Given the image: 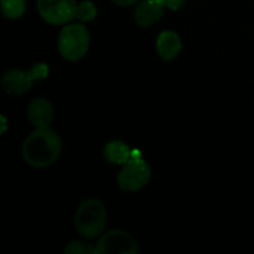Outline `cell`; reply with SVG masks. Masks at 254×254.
Returning <instances> with one entry per match:
<instances>
[{
  "mask_svg": "<svg viewBox=\"0 0 254 254\" xmlns=\"http://www.w3.org/2000/svg\"><path fill=\"white\" fill-rule=\"evenodd\" d=\"M61 136L50 127L35 128L22 144V158L27 165L35 169L54 165L61 155Z\"/></svg>",
  "mask_w": 254,
  "mask_h": 254,
  "instance_id": "6da1fadb",
  "label": "cell"
},
{
  "mask_svg": "<svg viewBox=\"0 0 254 254\" xmlns=\"http://www.w3.org/2000/svg\"><path fill=\"white\" fill-rule=\"evenodd\" d=\"M108 222V213L103 202L88 198L79 203L74 213V228L86 240H94L104 233Z\"/></svg>",
  "mask_w": 254,
  "mask_h": 254,
  "instance_id": "7a4b0ae2",
  "label": "cell"
},
{
  "mask_svg": "<svg viewBox=\"0 0 254 254\" xmlns=\"http://www.w3.org/2000/svg\"><path fill=\"white\" fill-rule=\"evenodd\" d=\"M91 37L83 24H66L57 39V49L62 59L77 62L83 59L89 50Z\"/></svg>",
  "mask_w": 254,
  "mask_h": 254,
  "instance_id": "3957f363",
  "label": "cell"
},
{
  "mask_svg": "<svg viewBox=\"0 0 254 254\" xmlns=\"http://www.w3.org/2000/svg\"><path fill=\"white\" fill-rule=\"evenodd\" d=\"M151 169L141 158L140 151L134 149L130 160L127 161L117 176V185L124 192H135L149 184Z\"/></svg>",
  "mask_w": 254,
  "mask_h": 254,
  "instance_id": "277c9868",
  "label": "cell"
},
{
  "mask_svg": "<svg viewBox=\"0 0 254 254\" xmlns=\"http://www.w3.org/2000/svg\"><path fill=\"white\" fill-rule=\"evenodd\" d=\"M50 68L45 62H37L31 68H11L1 77V87L7 94L21 96L30 91L35 81H42L49 76Z\"/></svg>",
  "mask_w": 254,
  "mask_h": 254,
  "instance_id": "5b68a950",
  "label": "cell"
},
{
  "mask_svg": "<svg viewBox=\"0 0 254 254\" xmlns=\"http://www.w3.org/2000/svg\"><path fill=\"white\" fill-rule=\"evenodd\" d=\"M76 0H36L37 12L50 25H66L76 19Z\"/></svg>",
  "mask_w": 254,
  "mask_h": 254,
  "instance_id": "8992f818",
  "label": "cell"
},
{
  "mask_svg": "<svg viewBox=\"0 0 254 254\" xmlns=\"http://www.w3.org/2000/svg\"><path fill=\"white\" fill-rule=\"evenodd\" d=\"M140 252L136 241L130 233L123 230L104 232L96 243L97 254H138Z\"/></svg>",
  "mask_w": 254,
  "mask_h": 254,
  "instance_id": "52a82bcc",
  "label": "cell"
},
{
  "mask_svg": "<svg viewBox=\"0 0 254 254\" xmlns=\"http://www.w3.org/2000/svg\"><path fill=\"white\" fill-rule=\"evenodd\" d=\"M166 0H140L134 11V20L138 26L150 27L163 17Z\"/></svg>",
  "mask_w": 254,
  "mask_h": 254,
  "instance_id": "ba28073f",
  "label": "cell"
},
{
  "mask_svg": "<svg viewBox=\"0 0 254 254\" xmlns=\"http://www.w3.org/2000/svg\"><path fill=\"white\" fill-rule=\"evenodd\" d=\"M26 116L35 128L49 127L54 121V106L49 99L44 97H37L27 104Z\"/></svg>",
  "mask_w": 254,
  "mask_h": 254,
  "instance_id": "9c48e42d",
  "label": "cell"
},
{
  "mask_svg": "<svg viewBox=\"0 0 254 254\" xmlns=\"http://www.w3.org/2000/svg\"><path fill=\"white\" fill-rule=\"evenodd\" d=\"M156 52L164 61H173L183 50V41L178 32L173 30H164L158 35L155 42Z\"/></svg>",
  "mask_w": 254,
  "mask_h": 254,
  "instance_id": "30bf717a",
  "label": "cell"
},
{
  "mask_svg": "<svg viewBox=\"0 0 254 254\" xmlns=\"http://www.w3.org/2000/svg\"><path fill=\"white\" fill-rule=\"evenodd\" d=\"M133 149L122 140H112L104 145L103 156L108 163L114 165H124L130 160Z\"/></svg>",
  "mask_w": 254,
  "mask_h": 254,
  "instance_id": "8fae6325",
  "label": "cell"
},
{
  "mask_svg": "<svg viewBox=\"0 0 254 254\" xmlns=\"http://www.w3.org/2000/svg\"><path fill=\"white\" fill-rule=\"evenodd\" d=\"M1 12L6 19L16 20L24 15L26 9L25 0H1Z\"/></svg>",
  "mask_w": 254,
  "mask_h": 254,
  "instance_id": "7c38bea8",
  "label": "cell"
},
{
  "mask_svg": "<svg viewBox=\"0 0 254 254\" xmlns=\"http://www.w3.org/2000/svg\"><path fill=\"white\" fill-rule=\"evenodd\" d=\"M97 7L91 0H83L77 5L76 19L79 22H89L97 17Z\"/></svg>",
  "mask_w": 254,
  "mask_h": 254,
  "instance_id": "4fadbf2b",
  "label": "cell"
},
{
  "mask_svg": "<svg viewBox=\"0 0 254 254\" xmlns=\"http://www.w3.org/2000/svg\"><path fill=\"white\" fill-rule=\"evenodd\" d=\"M66 254H97L96 246L86 241H73L64 247Z\"/></svg>",
  "mask_w": 254,
  "mask_h": 254,
  "instance_id": "5bb4252c",
  "label": "cell"
},
{
  "mask_svg": "<svg viewBox=\"0 0 254 254\" xmlns=\"http://www.w3.org/2000/svg\"><path fill=\"white\" fill-rule=\"evenodd\" d=\"M184 1L185 0H166V7H169L173 11H176V10H179L183 6Z\"/></svg>",
  "mask_w": 254,
  "mask_h": 254,
  "instance_id": "9a60e30c",
  "label": "cell"
},
{
  "mask_svg": "<svg viewBox=\"0 0 254 254\" xmlns=\"http://www.w3.org/2000/svg\"><path fill=\"white\" fill-rule=\"evenodd\" d=\"M112 1L119 6H131V5L138 4L140 0H112Z\"/></svg>",
  "mask_w": 254,
  "mask_h": 254,
  "instance_id": "2e32d148",
  "label": "cell"
},
{
  "mask_svg": "<svg viewBox=\"0 0 254 254\" xmlns=\"http://www.w3.org/2000/svg\"><path fill=\"white\" fill-rule=\"evenodd\" d=\"M0 122H1V124H0V134H4L7 130V128H9L7 127V119L4 114L0 116Z\"/></svg>",
  "mask_w": 254,
  "mask_h": 254,
  "instance_id": "e0dca14e",
  "label": "cell"
}]
</instances>
